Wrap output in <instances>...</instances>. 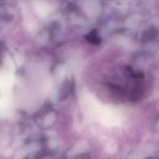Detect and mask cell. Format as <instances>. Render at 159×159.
Here are the masks:
<instances>
[{
	"instance_id": "cell-1",
	"label": "cell",
	"mask_w": 159,
	"mask_h": 159,
	"mask_svg": "<svg viewBox=\"0 0 159 159\" xmlns=\"http://www.w3.org/2000/svg\"><path fill=\"white\" fill-rule=\"evenodd\" d=\"M86 39L91 43L94 44H98L99 43L100 40L99 38L98 37L96 31H93L89 33L86 37Z\"/></svg>"
}]
</instances>
